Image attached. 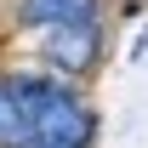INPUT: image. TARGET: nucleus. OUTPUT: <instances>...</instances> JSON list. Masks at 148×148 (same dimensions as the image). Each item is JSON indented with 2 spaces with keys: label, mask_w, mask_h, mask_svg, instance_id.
<instances>
[{
  "label": "nucleus",
  "mask_w": 148,
  "mask_h": 148,
  "mask_svg": "<svg viewBox=\"0 0 148 148\" xmlns=\"http://www.w3.org/2000/svg\"><path fill=\"white\" fill-rule=\"evenodd\" d=\"M6 91L17 103L23 131H29L34 148H86L91 143V114L80 108L63 86H51V80H12Z\"/></svg>",
  "instance_id": "1"
},
{
  "label": "nucleus",
  "mask_w": 148,
  "mask_h": 148,
  "mask_svg": "<svg viewBox=\"0 0 148 148\" xmlns=\"http://www.w3.org/2000/svg\"><path fill=\"white\" fill-rule=\"evenodd\" d=\"M23 23L46 29V34L86 29V23H97V0H23Z\"/></svg>",
  "instance_id": "2"
},
{
  "label": "nucleus",
  "mask_w": 148,
  "mask_h": 148,
  "mask_svg": "<svg viewBox=\"0 0 148 148\" xmlns=\"http://www.w3.org/2000/svg\"><path fill=\"white\" fill-rule=\"evenodd\" d=\"M51 51H57L63 69H86L91 51H97V23H86V29H63V34L51 40Z\"/></svg>",
  "instance_id": "3"
},
{
  "label": "nucleus",
  "mask_w": 148,
  "mask_h": 148,
  "mask_svg": "<svg viewBox=\"0 0 148 148\" xmlns=\"http://www.w3.org/2000/svg\"><path fill=\"white\" fill-rule=\"evenodd\" d=\"M0 143H29V131H23V114L12 103V91L0 86Z\"/></svg>",
  "instance_id": "4"
}]
</instances>
